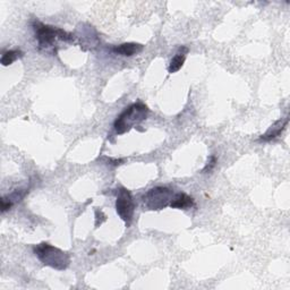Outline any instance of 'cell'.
<instances>
[{"label":"cell","mask_w":290,"mask_h":290,"mask_svg":"<svg viewBox=\"0 0 290 290\" xmlns=\"http://www.w3.org/2000/svg\"><path fill=\"white\" fill-rule=\"evenodd\" d=\"M287 124H288V118L280 119V120L274 123V125H272L271 128L269 129V131L265 134H264V135H262L260 137V139H261V141H271V139L278 137L282 133L283 129L286 128Z\"/></svg>","instance_id":"9c48e42d"},{"label":"cell","mask_w":290,"mask_h":290,"mask_svg":"<svg viewBox=\"0 0 290 290\" xmlns=\"http://www.w3.org/2000/svg\"><path fill=\"white\" fill-rule=\"evenodd\" d=\"M194 199L190 198L187 194L185 193H179L177 195H175L173 198L172 203H170V206L173 209H184L187 210L191 206H194Z\"/></svg>","instance_id":"30bf717a"},{"label":"cell","mask_w":290,"mask_h":290,"mask_svg":"<svg viewBox=\"0 0 290 290\" xmlns=\"http://www.w3.org/2000/svg\"><path fill=\"white\" fill-rule=\"evenodd\" d=\"M116 211L120 219L126 222L128 226L133 219L134 211H135V203H134L133 196L128 189L120 187L118 189L117 201H116Z\"/></svg>","instance_id":"277c9868"},{"label":"cell","mask_w":290,"mask_h":290,"mask_svg":"<svg viewBox=\"0 0 290 290\" xmlns=\"http://www.w3.org/2000/svg\"><path fill=\"white\" fill-rule=\"evenodd\" d=\"M188 48L185 45H181L179 46V49L176 55L174 56V58L170 61V65L168 67V71L170 74H174V72L178 71L181 67H183L184 63H185V59H186V56L188 54Z\"/></svg>","instance_id":"ba28073f"},{"label":"cell","mask_w":290,"mask_h":290,"mask_svg":"<svg viewBox=\"0 0 290 290\" xmlns=\"http://www.w3.org/2000/svg\"><path fill=\"white\" fill-rule=\"evenodd\" d=\"M111 50H112V53H115L116 55H119V56L132 57L134 55L141 53V51L143 50V45L139 43L127 42V43H122L119 45L112 46Z\"/></svg>","instance_id":"8992f818"},{"label":"cell","mask_w":290,"mask_h":290,"mask_svg":"<svg viewBox=\"0 0 290 290\" xmlns=\"http://www.w3.org/2000/svg\"><path fill=\"white\" fill-rule=\"evenodd\" d=\"M216 162H218L216 157H214V155H212V157H210L208 163H206L205 168L203 169V173H211L212 170L214 169L215 165H216Z\"/></svg>","instance_id":"7c38bea8"},{"label":"cell","mask_w":290,"mask_h":290,"mask_svg":"<svg viewBox=\"0 0 290 290\" xmlns=\"http://www.w3.org/2000/svg\"><path fill=\"white\" fill-rule=\"evenodd\" d=\"M23 55L24 54L19 49L8 50L6 51V53L3 54L0 61H2L3 66H9V65H12L14 61H16L18 58H20V57H23Z\"/></svg>","instance_id":"8fae6325"},{"label":"cell","mask_w":290,"mask_h":290,"mask_svg":"<svg viewBox=\"0 0 290 290\" xmlns=\"http://www.w3.org/2000/svg\"><path fill=\"white\" fill-rule=\"evenodd\" d=\"M174 196V191L170 188L154 187L143 196V201L149 210H162L170 205Z\"/></svg>","instance_id":"3957f363"},{"label":"cell","mask_w":290,"mask_h":290,"mask_svg":"<svg viewBox=\"0 0 290 290\" xmlns=\"http://www.w3.org/2000/svg\"><path fill=\"white\" fill-rule=\"evenodd\" d=\"M148 113L149 108L142 102L133 103V105L125 108V110L117 117L115 124H113L116 133L119 135H123V134L129 132L133 127L137 126L138 124L145 120Z\"/></svg>","instance_id":"7a4b0ae2"},{"label":"cell","mask_w":290,"mask_h":290,"mask_svg":"<svg viewBox=\"0 0 290 290\" xmlns=\"http://www.w3.org/2000/svg\"><path fill=\"white\" fill-rule=\"evenodd\" d=\"M29 193V189H16L15 191H13L12 194H9L7 196H4L2 200V212H6L7 210H9L12 208L13 204L17 203V202L22 201L25 195Z\"/></svg>","instance_id":"52a82bcc"},{"label":"cell","mask_w":290,"mask_h":290,"mask_svg":"<svg viewBox=\"0 0 290 290\" xmlns=\"http://www.w3.org/2000/svg\"><path fill=\"white\" fill-rule=\"evenodd\" d=\"M33 29L40 48H48V46H51L56 42L57 39H59V28H54L40 22H34Z\"/></svg>","instance_id":"5b68a950"},{"label":"cell","mask_w":290,"mask_h":290,"mask_svg":"<svg viewBox=\"0 0 290 290\" xmlns=\"http://www.w3.org/2000/svg\"><path fill=\"white\" fill-rule=\"evenodd\" d=\"M33 252L43 265L51 267L56 270L64 271L70 264V255L68 253L61 251L60 248H57L48 243H41V244L34 246Z\"/></svg>","instance_id":"6da1fadb"}]
</instances>
